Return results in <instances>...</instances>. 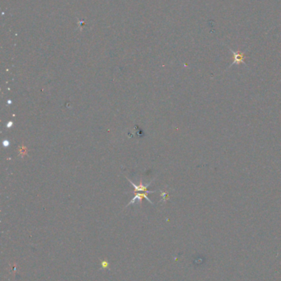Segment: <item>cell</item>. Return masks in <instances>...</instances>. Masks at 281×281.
I'll return each mask as SVG.
<instances>
[{"label": "cell", "mask_w": 281, "mask_h": 281, "mask_svg": "<svg viewBox=\"0 0 281 281\" xmlns=\"http://www.w3.org/2000/svg\"><path fill=\"white\" fill-rule=\"evenodd\" d=\"M19 151H20V154H21V155L23 156V155H25L27 154V147H19Z\"/></svg>", "instance_id": "cell-4"}, {"label": "cell", "mask_w": 281, "mask_h": 281, "mask_svg": "<svg viewBox=\"0 0 281 281\" xmlns=\"http://www.w3.org/2000/svg\"><path fill=\"white\" fill-rule=\"evenodd\" d=\"M128 180H129V182H130V183L131 184V185L134 187V193L136 192H148V193L155 192V191H148V189H147V188H148V186L152 184V182H149V183L147 184H143V181L140 180V184H139V185H135V184H134V183H132L131 180H130V179H128Z\"/></svg>", "instance_id": "cell-1"}, {"label": "cell", "mask_w": 281, "mask_h": 281, "mask_svg": "<svg viewBox=\"0 0 281 281\" xmlns=\"http://www.w3.org/2000/svg\"><path fill=\"white\" fill-rule=\"evenodd\" d=\"M162 196H163V200H164V201H165V200H167L168 199V192H162Z\"/></svg>", "instance_id": "cell-5"}, {"label": "cell", "mask_w": 281, "mask_h": 281, "mask_svg": "<svg viewBox=\"0 0 281 281\" xmlns=\"http://www.w3.org/2000/svg\"><path fill=\"white\" fill-rule=\"evenodd\" d=\"M148 192L137 193V194H136V195L134 196L133 199H132V200H131L129 202V204L127 205H126V207L129 206L130 205L134 204V203H135L136 201H138V202H139L141 204V203H142V200H143V199H146V200H148V201H149V202H150L151 204H153V201H152L151 200H149V198L148 197Z\"/></svg>", "instance_id": "cell-2"}, {"label": "cell", "mask_w": 281, "mask_h": 281, "mask_svg": "<svg viewBox=\"0 0 281 281\" xmlns=\"http://www.w3.org/2000/svg\"><path fill=\"white\" fill-rule=\"evenodd\" d=\"M232 53L233 54V64H241V63H244L245 55L242 53H237L232 50Z\"/></svg>", "instance_id": "cell-3"}]
</instances>
